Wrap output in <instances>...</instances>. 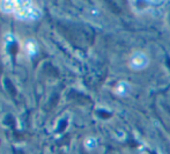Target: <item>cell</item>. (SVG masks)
I'll return each mask as SVG.
<instances>
[{
  "label": "cell",
  "instance_id": "obj_1",
  "mask_svg": "<svg viewBox=\"0 0 170 154\" xmlns=\"http://www.w3.org/2000/svg\"><path fill=\"white\" fill-rule=\"evenodd\" d=\"M148 64H149V57L141 51H135L129 60V66L133 71L145 70L148 66Z\"/></svg>",
  "mask_w": 170,
  "mask_h": 154
},
{
  "label": "cell",
  "instance_id": "obj_2",
  "mask_svg": "<svg viewBox=\"0 0 170 154\" xmlns=\"http://www.w3.org/2000/svg\"><path fill=\"white\" fill-rule=\"evenodd\" d=\"M132 90V87L129 81H125V80H122L119 81L116 87H115V93L117 94L118 96L120 98H124V96H127Z\"/></svg>",
  "mask_w": 170,
  "mask_h": 154
},
{
  "label": "cell",
  "instance_id": "obj_3",
  "mask_svg": "<svg viewBox=\"0 0 170 154\" xmlns=\"http://www.w3.org/2000/svg\"><path fill=\"white\" fill-rule=\"evenodd\" d=\"M4 85H5V88H6V90L8 92V94H9L12 98H15V96H16V88H15V86L13 85V82H12L8 78H6V79L4 80Z\"/></svg>",
  "mask_w": 170,
  "mask_h": 154
},
{
  "label": "cell",
  "instance_id": "obj_4",
  "mask_svg": "<svg viewBox=\"0 0 170 154\" xmlns=\"http://www.w3.org/2000/svg\"><path fill=\"white\" fill-rule=\"evenodd\" d=\"M7 50H8V52H9V55H11V56L15 57L16 55H17V52H19V46H17V44H16V43L13 42L8 45Z\"/></svg>",
  "mask_w": 170,
  "mask_h": 154
},
{
  "label": "cell",
  "instance_id": "obj_5",
  "mask_svg": "<svg viewBox=\"0 0 170 154\" xmlns=\"http://www.w3.org/2000/svg\"><path fill=\"white\" fill-rule=\"evenodd\" d=\"M4 123H5V124H7L8 126H11L13 130H15V125H16V123H15V118H14L12 115H7V116L5 117V119H4Z\"/></svg>",
  "mask_w": 170,
  "mask_h": 154
},
{
  "label": "cell",
  "instance_id": "obj_6",
  "mask_svg": "<svg viewBox=\"0 0 170 154\" xmlns=\"http://www.w3.org/2000/svg\"><path fill=\"white\" fill-rule=\"evenodd\" d=\"M87 144H88L87 146H88L89 148H94V147L96 146V140L94 139V138H90V139H88V142H87Z\"/></svg>",
  "mask_w": 170,
  "mask_h": 154
},
{
  "label": "cell",
  "instance_id": "obj_7",
  "mask_svg": "<svg viewBox=\"0 0 170 154\" xmlns=\"http://www.w3.org/2000/svg\"><path fill=\"white\" fill-rule=\"evenodd\" d=\"M65 125H66V121H64V122H60V124H59V126H60V127L58 129V131L60 132L61 130H64V129H65Z\"/></svg>",
  "mask_w": 170,
  "mask_h": 154
},
{
  "label": "cell",
  "instance_id": "obj_8",
  "mask_svg": "<svg viewBox=\"0 0 170 154\" xmlns=\"http://www.w3.org/2000/svg\"><path fill=\"white\" fill-rule=\"evenodd\" d=\"M13 152H14V154H25L23 151H21V150H15V148L13 150Z\"/></svg>",
  "mask_w": 170,
  "mask_h": 154
}]
</instances>
